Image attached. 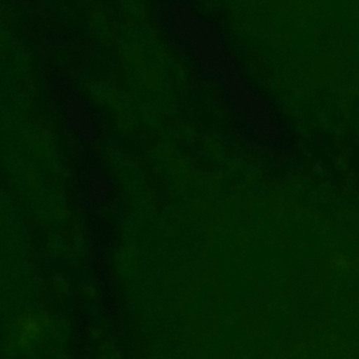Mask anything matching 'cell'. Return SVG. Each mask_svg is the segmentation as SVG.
<instances>
[{
	"mask_svg": "<svg viewBox=\"0 0 359 359\" xmlns=\"http://www.w3.org/2000/svg\"><path fill=\"white\" fill-rule=\"evenodd\" d=\"M48 94L62 122L76 135L93 139L100 128L97 114L72 83L56 73L48 79Z\"/></svg>",
	"mask_w": 359,
	"mask_h": 359,
	"instance_id": "1",
	"label": "cell"
}]
</instances>
